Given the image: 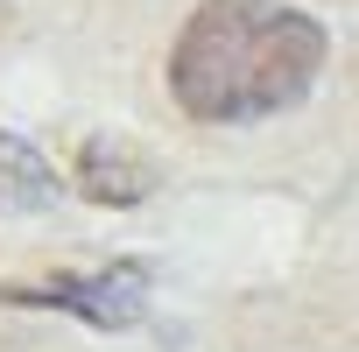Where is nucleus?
<instances>
[{"instance_id":"nucleus-3","label":"nucleus","mask_w":359,"mask_h":352,"mask_svg":"<svg viewBox=\"0 0 359 352\" xmlns=\"http://www.w3.org/2000/svg\"><path fill=\"white\" fill-rule=\"evenodd\" d=\"M85 191L106 198V205H134V198L148 191V176H141V162H127L113 141H99V148H85Z\"/></svg>"},{"instance_id":"nucleus-4","label":"nucleus","mask_w":359,"mask_h":352,"mask_svg":"<svg viewBox=\"0 0 359 352\" xmlns=\"http://www.w3.org/2000/svg\"><path fill=\"white\" fill-rule=\"evenodd\" d=\"M0 22H8V0H0Z\"/></svg>"},{"instance_id":"nucleus-2","label":"nucleus","mask_w":359,"mask_h":352,"mask_svg":"<svg viewBox=\"0 0 359 352\" xmlns=\"http://www.w3.org/2000/svg\"><path fill=\"white\" fill-rule=\"evenodd\" d=\"M8 303L64 310L92 331H127L148 310V268L141 261H106V268H78V275H43V282H15Z\"/></svg>"},{"instance_id":"nucleus-1","label":"nucleus","mask_w":359,"mask_h":352,"mask_svg":"<svg viewBox=\"0 0 359 352\" xmlns=\"http://www.w3.org/2000/svg\"><path fill=\"white\" fill-rule=\"evenodd\" d=\"M324 57V22L289 0H198L169 50V92L205 127H247L303 106Z\"/></svg>"}]
</instances>
